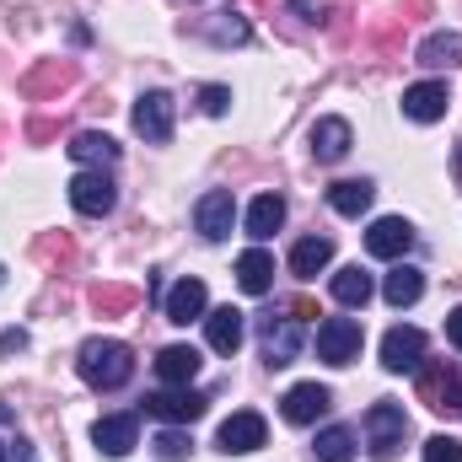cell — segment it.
<instances>
[{
	"instance_id": "7",
	"label": "cell",
	"mask_w": 462,
	"mask_h": 462,
	"mask_svg": "<svg viewBox=\"0 0 462 462\" xmlns=\"http://www.w3.org/2000/svg\"><path fill=\"white\" fill-rule=\"evenodd\" d=\"M263 441H269V425H263V414H253V409H236L226 425H221V436H216V447H221L226 457L258 452Z\"/></svg>"
},
{
	"instance_id": "29",
	"label": "cell",
	"mask_w": 462,
	"mask_h": 462,
	"mask_svg": "<svg viewBox=\"0 0 462 462\" xmlns=\"http://www.w3.org/2000/svg\"><path fill=\"white\" fill-rule=\"evenodd\" d=\"M92 307H97L103 318H124V312L140 307V291H134V285H92Z\"/></svg>"
},
{
	"instance_id": "2",
	"label": "cell",
	"mask_w": 462,
	"mask_h": 462,
	"mask_svg": "<svg viewBox=\"0 0 462 462\" xmlns=\"http://www.w3.org/2000/svg\"><path fill=\"white\" fill-rule=\"evenodd\" d=\"M420 403L430 414H447V420H462V371L447 365V360H420Z\"/></svg>"
},
{
	"instance_id": "36",
	"label": "cell",
	"mask_w": 462,
	"mask_h": 462,
	"mask_svg": "<svg viewBox=\"0 0 462 462\" xmlns=\"http://www.w3.org/2000/svg\"><path fill=\"white\" fill-rule=\"evenodd\" d=\"M22 349H27V334L22 328H5L0 334V355H22Z\"/></svg>"
},
{
	"instance_id": "13",
	"label": "cell",
	"mask_w": 462,
	"mask_h": 462,
	"mask_svg": "<svg viewBox=\"0 0 462 462\" xmlns=\"http://www.w3.org/2000/svg\"><path fill=\"white\" fill-rule=\"evenodd\" d=\"M328 403H334V393H328L323 382H296V387L285 393V420H291V425H318V420L328 414Z\"/></svg>"
},
{
	"instance_id": "32",
	"label": "cell",
	"mask_w": 462,
	"mask_h": 462,
	"mask_svg": "<svg viewBox=\"0 0 462 462\" xmlns=\"http://www.w3.org/2000/svg\"><path fill=\"white\" fill-rule=\"evenodd\" d=\"M32 253H38L43 263H70V258H76V242H70L65 231H60V236L49 231V236H38V242H32Z\"/></svg>"
},
{
	"instance_id": "24",
	"label": "cell",
	"mask_w": 462,
	"mask_h": 462,
	"mask_svg": "<svg viewBox=\"0 0 462 462\" xmlns=\"http://www.w3.org/2000/svg\"><path fill=\"white\" fill-rule=\"evenodd\" d=\"M382 296H387V307H414V301L425 296V274H420L414 263H398V269L387 274Z\"/></svg>"
},
{
	"instance_id": "34",
	"label": "cell",
	"mask_w": 462,
	"mask_h": 462,
	"mask_svg": "<svg viewBox=\"0 0 462 462\" xmlns=\"http://www.w3.org/2000/svg\"><path fill=\"white\" fill-rule=\"evenodd\" d=\"M425 462H462V441L457 436H430L425 441Z\"/></svg>"
},
{
	"instance_id": "23",
	"label": "cell",
	"mask_w": 462,
	"mask_h": 462,
	"mask_svg": "<svg viewBox=\"0 0 462 462\" xmlns=\"http://www.w3.org/2000/svg\"><path fill=\"white\" fill-rule=\"evenodd\" d=\"M65 151H70L81 167H114V162H118V145L103 134V129H81V134H76Z\"/></svg>"
},
{
	"instance_id": "40",
	"label": "cell",
	"mask_w": 462,
	"mask_h": 462,
	"mask_svg": "<svg viewBox=\"0 0 462 462\" xmlns=\"http://www.w3.org/2000/svg\"><path fill=\"white\" fill-rule=\"evenodd\" d=\"M27 134H32V140H54V124H49V118H32Z\"/></svg>"
},
{
	"instance_id": "4",
	"label": "cell",
	"mask_w": 462,
	"mask_h": 462,
	"mask_svg": "<svg viewBox=\"0 0 462 462\" xmlns=\"http://www.w3.org/2000/svg\"><path fill=\"white\" fill-rule=\"evenodd\" d=\"M70 205H76L81 216H92V221H97V216H108V210L118 205L114 178H108L103 167H87V172H76V178H70Z\"/></svg>"
},
{
	"instance_id": "35",
	"label": "cell",
	"mask_w": 462,
	"mask_h": 462,
	"mask_svg": "<svg viewBox=\"0 0 462 462\" xmlns=\"http://www.w3.org/2000/svg\"><path fill=\"white\" fill-rule=\"evenodd\" d=\"M199 108L210 118H221L231 108V87H199Z\"/></svg>"
},
{
	"instance_id": "3",
	"label": "cell",
	"mask_w": 462,
	"mask_h": 462,
	"mask_svg": "<svg viewBox=\"0 0 462 462\" xmlns=\"http://www.w3.org/2000/svg\"><path fill=\"white\" fill-rule=\"evenodd\" d=\"M403 436H409V414H403V403L382 398V403H371V409H365V447H371V457H376V462L398 457Z\"/></svg>"
},
{
	"instance_id": "33",
	"label": "cell",
	"mask_w": 462,
	"mask_h": 462,
	"mask_svg": "<svg viewBox=\"0 0 462 462\" xmlns=\"http://www.w3.org/2000/svg\"><path fill=\"white\" fill-rule=\"evenodd\" d=\"M151 447H156V457H162V462H178V457H189V447H194V441H189L183 430H162Z\"/></svg>"
},
{
	"instance_id": "38",
	"label": "cell",
	"mask_w": 462,
	"mask_h": 462,
	"mask_svg": "<svg viewBox=\"0 0 462 462\" xmlns=\"http://www.w3.org/2000/svg\"><path fill=\"white\" fill-rule=\"evenodd\" d=\"M291 312H296V323H301V318H318V301H312V296H296Z\"/></svg>"
},
{
	"instance_id": "20",
	"label": "cell",
	"mask_w": 462,
	"mask_h": 462,
	"mask_svg": "<svg viewBox=\"0 0 462 462\" xmlns=\"http://www.w3.org/2000/svg\"><path fill=\"white\" fill-rule=\"evenodd\" d=\"M205 339H210L216 355H236V349H242V312H236V307L205 312Z\"/></svg>"
},
{
	"instance_id": "9",
	"label": "cell",
	"mask_w": 462,
	"mask_h": 462,
	"mask_svg": "<svg viewBox=\"0 0 462 462\" xmlns=\"http://www.w3.org/2000/svg\"><path fill=\"white\" fill-rule=\"evenodd\" d=\"M172 97L167 92H145L140 103H134V134L140 140H151V145H167L172 140Z\"/></svg>"
},
{
	"instance_id": "28",
	"label": "cell",
	"mask_w": 462,
	"mask_h": 462,
	"mask_svg": "<svg viewBox=\"0 0 462 462\" xmlns=\"http://www.w3.org/2000/svg\"><path fill=\"white\" fill-rule=\"evenodd\" d=\"M371 291H376V285H371V274H365L360 263H349V269L334 274V301H339V307H365Z\"/></svg>"
},
{
	"instance_id": "17",
	"label": "cell",
	"mask_w": 462,
	"mask_h": 462,
	"mask_svg": "<svg viewBox=\"0 0 462 462\" xmlns=\"http://www.w3.org/2000/svg\"><path fill=\"white\" fill-rule=\"evenodd\" d=\"M349 145H355V129H349L345 118H318V124H312V156H318L323 167L345 162Z\"/></svg>"
},
{
	"instance_id": "16",
	"label": "cell",
	"mask_w": 462,
	"mask_h": 462,
	"mask_svg": "<svg viewBox=\"0 0 462 462\" xmlns=\"http://www.w3.org/2000/svg\"><path fill=\"white\" fill-rule=\"evenodd\" d=\"M205 312H210V291H205V280H178L172 296H167V318L189 328V323H205Z\"/></svg>"
},
{
	"instance_id": "15",
	"label": "cell",
	"mask_w": 462,
	"mask_h": 462,
	"mask_svg": "<svg viewBox=\"0 0 462 462\" xmlns=\"http://www.w3.org/2000/svg\"><path fill=\"white\" fill-rule=\"evenodd\" d=\"M447 103H452L447 81H420V87L403 92V118H414V124H436V118H447Z\"/></svg>"
},
{
	"instance_id": "6",
	"label": "cell",
	"mask_w": 462,
	"mask_h": 462,
	"mask_svg": "<svg viewBox=\"0 0 462 462\" xmlns=\"http://www.w3.org/2000/svg\"><path fill=\"white\" fill-rule=\"evenodd\" d=\"M365 345V334H360V323L355 318H328V323H318V355L328 360V365H349L355 355Z\"/></svg>"
},
{
	"instance_id": "21",
	"label": "cell",
	"mask_w": 462,
	"mask_h": 462,
	"mask_svg": "<svg viewBox=\"0 0 462 462\" xmlns=\"http://www.w3.org/2000/svg\"><path fill=\"white\" fill-rule=\"evenodd\" d=\"M328 263H334V236H301L291 247V274H301V280L323 274Z\"/></svg>"
},
{
	"instance_id": "22",
	"label": "cell",
	"mask_w": 462,
	"mask_h": 462,
	"mask_svg": "<svg viewBox=\"0 0 462 462\" xmlns=\"http://www.w3.org/2000/svg\"><path fill=\"white\" fill-rule=\"evenodd\" d=\"M236 285H242L247 296H269V285H274V258H269L263 247H247V253L236 258Z\"/></svg>"
},
{
	"instance_id": "12",
	"label": "cell",
	"mask_w": 462,
	"mask_h": 462,
	"mask_svg": "<svg viewBox=\"0 0 462 462\" xmlns=\"http://www.w3.org/2000/svg\"><path fill=\"white\" fill-rule=\"evenodd\" d=\"M92 441H97L103 457H129L134 441H140V420H134V414H103V420L92 425Z\"/></svg>"
},
{
	"instance_id": "31",
	"label": "cell",
	"mask_w": 462,
	"mask_h": 462,
	"mask_svg": "<svg viewBox=\"0 0 462 462\" xmlns=\"http://www.w3.org/2000/svg\"><path fill=\"white\" fill-rule=\"evenodd\" d=\"M205 32H210L216 43H247L253 27H247V16H236V11H216V22H210Z\"/></svg>"
},
{
	"instance_id": "5",
	"label": "cell",
	"mask_w": 462,
	"mask_h": 462,
	"mask_svg": "<svg viewBox=\"0 0 462 462\" xmlns=\"http://www.w3.org/2000/svg\"><path fill=\"white\" fill-rule=\"evenodd\" d=\"M205 409H210V398L194 393V387H162V393L145 398V414H156V420H167V425H194Z\"/></svg>"
},
{
	"instance_id": "43",
	"label": "cell",
	"mask_w": 462,
	"mask_h": 462,
	"mask_svg": "<svg viewBox=\"0 0 462 462\" xmlns=\"http://www.w3.org/2000/svg\"><path fill=\"white\" fill-rule=\"evenodd\" d=\"M5 420H11V403H5V398H0V425H5Z\"/></svg>"
},
{
	"instance_id": "39",
	"label": "cell",
	"mask_w": 462,
	"mask_h": 462,
	"mask_svg": "<svg viewBox=\"0 0 462 462\" xmlns=\"http://www.w3.org/2000/svg\"><path fill=\"white\" fill-rule=\"evenodd\" d=\"M398 11H409V16H403V22H420V16H430V0H403V5H398Z\"/></svg>"
},
{
	"instance_id": "26",
	"label": "cell",
	"mask_w": 462,
	"mask_h": 462,
	"mask_svg": "<svg viewBox=\"0 0 462 462\" xmlns=\"http://www.w3.org/2000/svg\"><path fill=\"white\" fill-rule=\"evenodd\" d=\"M420 65L425 70H452V65H462V32H430L420 43Z\"/></svg>"
},
{
	"instance_id": "45",
	"label": "cell",
	"mask_w": 462,
	"mask_h": 462,
	"mask_svg": "<svg viewBox=\"0 0 462 462\" xmlns=\"http://www.w3.org/2000/svg\"><path fill=\"white\" fill-rule=\"evenodd\" d=\"M0 285H5V263H0Z\"/></svg>"
},
{
	"instance_id": "25",
	"label": "cell",
	"mask_w": 462,
	"mask_h": 462,
	"mask_svg": "<svg viewBox=\"0 0 462 462\" xmlns=\"http://www.w3.org/2000/svg\"><path fill=\"white\" fill-rule=\"evenodd\" d=\"M285 226V199L280 194H258L253 205H247V236H274V231Z\"/></svg>"
},
{
	"instance_id": "46",
	"label": "cell",
	"mask_w": 462,
	"mask_h": 462,
	"mask_svg": "<svg viewBox=\"0 0 462 462\" xmlns=\"http://www.w3.org/2000/svg\"><path fill=\"white\" fill-rule=\"evenodd\" d=\"M0 462H5V441H0Z\"/></svg>"
},
{
	"instance_id": "19",
	"label": "cell",
	"mask_w": 462,
	"mask_h": 462,
	"mask_svg": "<svg viewBox=\"0 0 462 462\" xmlns=\"http://www.w3.org/2000/svg\"><path fill=\"white\" fill-rule=\"evenodd\" d=\"M156 376H162L167 387H189V382L199 376V349L194 345H167L156 355Z\"/></svg>"
},
{
	"instance_id": "8",
	"label": "cell",
	"mask_w": 462,
	"mask_h": 462,
	"mask_svg": "<svg viewBox=\"0 0 462 462\" xmlns=\"http://www.w3.org/2000/svg\"><path fill=\"white\" fill-rule=\"evenodd\" d=\"M194 226L205 242H226L231 226H236V199H231V189H210L199 205H194Z\"/></svg>"
},
{
	"instance_id": "37",
	"label": "cell",
	"mask_w": 462,
	"mask_h": 462,
	"mask_svg": "<svg viewBox=\"0 0 462 462\" xmlns=\"http://www.w3.org/2000/svg\"><path fill=\"white\" fill-rule=\"evenodd\" d=\"M447 339L462 349V307H452V312H447Z\"/></svg>"
},
{
	"instance_id": "30",
	"label": "cell",
	"mask_w": 462,
	"mask_h": 462,
	"mask_svg": "<svg viewBox=\"0 0 462 462\" xmlns=\"http://www.w3.org/2000/svg\"><path fill=\"white\" fill-rule=\"evenodd\" d=\"M312 452H318V462H349L355 457V430H349V425H328V430H318Z\"/></svg>"
},
{
	"instance_id": "14",
	"label": "cell",
	"mask_w": 462,
	"mask_h": 462,
	"mask_svg": "<svg viewBox=\"0 0 462 462\" xmlns=\"http://www.w3.org/2000/svg\"><path fill=\"white\" fill-rule=\"evenodd\" d=\"M420 360H425V334L420 328H387V339H382V365L387 371H420Z\"/></svg>"
},
{
	"instance_id": "41",
	"label": "cell",
	"mask_w": 462,
	"mask_h": 462,
	"mask_svg": "<svg viewBox=\"0 0 462 462\" xmlns=\"http://www.w3.org/2000/svg\"><path fill=\"white\" fill-rule=\"evenodd\" d=\"M296 11L312 16V22H323V0H296Z\"/></svg>"
},
{
	"instance_id": "10",
	"label": "cell",
	"mask_w": 462,
	"mask_h": 462,
	"mask_svg": "<svg viewBox=\"0 0 462 462\" xmlns=\"http://www.w3.org/2000/svg\"><path fill=\"white\" fill-rule=\"evenodd\" d=\"M65 87H76V60H38L27 76H22V97H54V92H65Z\"/></svg>"
},
{
	"instance_id": "42",
	"label": "cell",
	"mask_w": 462,
	"mask_h": 462,
	"mask_svg": "<svg viewBox=\"0 0 462 462\" xmlns=\"http://www.w3.org/2000/svg\"><path fill=\"white\" fill-rule=\"evenodd\" d=\"M11 457H16V462H38V457H32V447H27V441H16V452H11Z\"/></svg>"
},
{
	"instance_id": "27",
	"label": "cell",
	"mask_w": 462,
	"mask_h": 462,
	"mask_svg": "<svg viewBox=\"0 0 462 462\" xmlns=\"http://www.w3.org/2000/svg\"><path fill=\"white\" fill-rule=\"evenodd\" d=\"M371 199H376V189H371L365 178H349V183H334V189H328V205H334L339 216H349V221H355V216H365V210H371Z\"/></svg>"
},
{
	"instance_id": "18",
	"label": "cell",
	"mask_w": 462,
	"mask_h": 462,
	"mask_svg": "<svg viewBox=\"0 0 462 462\" xmlns=\"http://www.w3.org/2000/svg\"><path fill=\"white\" fill-rule=\"evenodd\" d=\"M296 349H301L296 318H263V355H269V365H291Z\"/></svg>"
},
{
	"instance_id": "1",
	"label": "cell",
	"mask_w": 462,
	"mask_h": 462,
	"mask_svg": "<svg viewBox=\"0 0 462 462\" xmlns=\"http://www.w3.org/2000/svg\"><path fill=\"white\" fill-rule=\"evenodd\" d=\"M76 371H81L87 387H97V393H118V387L134 376V349L124 345V339H87L81 355H76Z\"/></svg>"
},
{
	"instance_id": "11",
	"label": "cell",
	"mask_w": 462,
	"mask_h": 462,
	"mask_svg": "<svg viewBox=\"0 0 462 462\" xmlns=\"http://www.w3.org/2000/svg\"><path fill=\"white\" fill-rule=\"evenodd\" d=\"M409 247H414V226L403 216H382V221H371V231H365V253L371 258H403Z\"/></svg>"
},
{
	"instance_id": "44",
	"label": "cell",
	"mask_w": 462,
	"mask_h": 462,
	"mask_svg": "<svg viewBox=\"0 0 462 462\" xmlns=\"http://www.w3.org/2000/svg\"><path fill=\"white\" fill-rule=\"evenodd\" d=\"M457 178H462V151H457Z\"/></svg>"
}]
</instances>
